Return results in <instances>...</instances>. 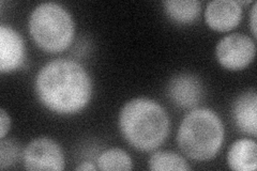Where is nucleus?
<instances>
[{"mask_svg": "<svg viewBox=\"0 0 257 171\" xmlns=\"http://www.w3.org/2000/svg\"><path fill=\"white\" fill-rule=\"evenodd\" d=\"M36 91L45 107L60 115H71L89 103L91 79L79 63L58 59L48 62L40 70Z\"/></svg>", "mask_w": 257, "mask_h": 171, "instance_id": "nucleus-1", "label": "nucleus"}, {"mask_svg": "<svg viewBox=\"0 0 257 171\" xmlns=\"http://www.w3.org/2000/svg\"><path fill=\"white\" fill-rule=\"evenodd\" d=\"M119 127L134 148L152 151L165 141L170 132V120L159 103L139 97L123 106L119 116Z\"/></svg>", "mask_w": 257, "mask_h": 171, "instance_id": "nucleus-2", "label": "nucleus"}, {"mask_svg": "<svg viewBox=\"0 0 257 171\" xmlns=\"http://www.w3.org/2000/svg\"><path fill=\"white\" fill-rule=\"evenodd\" d=\"M224 126L216 113L209 108H196L181 122L177 134L179 148L194 160H208L220 151Z\"/></svg>", "mask_w": 257, "mask_h": 171, "instance_id": "nucleus-3", "label": "nucleus"}, {"mask_svg": "<svg viewBox=\"0 0 257 171\" xmlns=\"http://www.w3.org/2000/svg\"><path fill=\"white\" fill-rule=\"evenodd\" d=\"M29 31L39 47L48 53H59L72 43L74 23L71 14L62 6L44 3L32 11Z\"/></svg>", "mask_w": 257, "mask_h": 171, "instance_id": "nucleus-4", "label": "nucleus"}, {"mask_svg": "<svg viewBox=\"0 0 257 171\" xmlns=\"http://www.w3.org/2000/svg\"><path fill=\"white\" fill-rule=\"evenodd\" d=\"M256 53L254 41L243 34L224 37L216 45V58L222 67L230 71L242 70L250 64Z\"/></svg>", "mask_w": 257, "mask_h": 171, "instance_id": "nucleus-5", "label": "nucleus"}, {"mask_svg": "<svg viewBox=\"0 0 257 171\" xmlns=\"http://www.w3.org/2000/svg\"><path fill=\"white\" fill-rule=\"evenodd\" d=\"M27 170H63L64 155L61 146L46 137L37 138L28 143L22 153Z\"/></svg>", "mask_w": 257, "mask_h": 171, "instance_id": "nucleus-6", "label": "nucleus"}, {"mask_svg": "<svg viewBox=\"0 0 257 171\" xmlns=\"http://www.w3.org/2000/svg\"><path fill=\"white\" fill-rule=\"evenodd\" d=\"M167 95L179 107L192 108L203 96V86L197 76L181 73L171 78L167 85Z\"/></svg>", "mask_w": 257, "mask_h": 171, "instance_id": "nucleus-7", "label": "nucleus"}, {"mask_svg": "<svg viewBox=\"0 0 257 171\" xmlns=\"http://www.w3.org/2000/svg\"><path fill=\"white\" fill-rule=\"evenodd\" d=\"M242 9L235 0H213L207 5L205 19L208 26L216 31H229L238 26Z\"/></svg>", "mask_w": 257, "mask_h": 171, "instance_id": "nucleus-8", "label": "nucleus"}, {"mask_svg": "<svg viewBox=\"0 0 257 171\" xmlns=\"http://www.w3.org/2000/svg\"><path fill=\"white\" fill-rule=\"evenodd\" d=\"M25 59V45L18 31L10 26L0 27V71L9 73L19 69Z\"/></svg>", "mask_w": 257, "mask_h": 171, "instance_id": "nucleus-9", "label": "nucleus"}, {"mask_svg": "<svg viewBox=\"0 0 257 171\" xmlns=\"http://www.w3.org/2000/svg\"><path fill=\"white\" fill-rule=\"evenodd\" d=\"M234 119L241 132L252 136L257 133V94L254 89L240 94L234 103Z\"/></svg>", "mask_w": 257, "mask_h": 171, "instance_id": "nucleus-10", "label": "nucleus"}, {"mask_svg": "<svg viewBox=\"0 0 257 171\" xmlns=\"http://www.w3.org/2000/svg\"><path fill=\"white\" fill-rule=\"evenodd\" d=\"M230 169L254 171L257 166V144L251 139H239L231 144L227 154Z\"/></svg>", "mask_w": 257, "mask_h": 171, "instance_id": "nucleus-11", "label": "nucleus"}, {"mask_svg": "<svg viewBox=\"0 0 257 171\" xmlns=\"http://www.w3.org/2000/svg\"><path fill=\"white\" fill-rule=\"evenodd\" d=\"M163 5L168 16L181 24L195 21L202 10V3L197 0H167Z\"/></svg>", "mask_w": 257, "mask_h": 171, "instance_id": "nucleus-12", "label": "nucleus"}, {"mask_svg": "<svg viewBox=\"0 0 257 171\" xmlns=\"http://www.w3.org/2000/svg\"><path fill=\"white\" fill-rule=\"evenodd\" d=\"M149 168L155 171H187L190 170L187 160L179 154L170 151H159L151 155Z\"/></svg>", "mask_w": 257, "mask_h": 171, "instance_id": "nucleus-13", "label": "nucleus"}, {"mask_svg": "<svg viewBox=\"0 0 257 171\" xmlns=\"http://www.w3.org/2000/svg\"><path fill=\"white\" fill-rule=\"evenodd\" d=\"M100 170H132L133 164L126 152L120 149H109L103 152L98 158Z\"/></svg>", "mask_w": 257, "mask_h": 171, "instance_id": "nucleus-14", "label": "nucleus"}, {"mask_svg": "<svg viewBox=\"0 0 257 171\" xmlns=\"http://www.w3.org/2000/svg\"><path fill=\"white\" fill-rule=\"evenodd\" d=\"M21 146L14 139H5L0 142V168L3 170L13 166L19 159Z\"/></svg>", "mask_w": 257, "mask_h": 171, "instance_id": "nucleus-15", "label": "nucleus"}, {"mask_svg": "<svg viewBox=\"0 0 257 171\" xmlns=\"http://www.w3.org/2000/svg\"><path fill=\"white\" fill-rule=\"evenodd\" d=\"M11 126V120L5 109L0 110V137L5 138L6 134L9 132Z\"/></svg>", "mask_w": 257, "mask_h": 171, "instance_id": "nucleus-16", "label": "nucleus"}, {"mask_svg": "<svg viewBox=\"0 0 257 171\" xmlns=\"http://www.w3.org/2000/svg\"><path fill=\"white\" fill-rule=\"evenodd\" d=\"M256 9H257V4L254 3V6L252 8V12H251V29L254 37H256Z\"/></svg>", "mask_w": 257, "mask_h": 171, "instance_id": "nucleus-17", "label": "nucleus"}, {"mask_svg": "<svg viewBox=\"0 0 257 171\" xmlns=\"http://www.w3.org/2000/svg\"><path fill=\"white\" fill-rule=\"evenodd\" d=\"M76 170H95V167L91 162H84V164L76 167Z\"/></svg>", "mask_w": 257, "mask_h": 171, "instance_id": "nucleus-18", "label": "nucleus"}]
</instances>
